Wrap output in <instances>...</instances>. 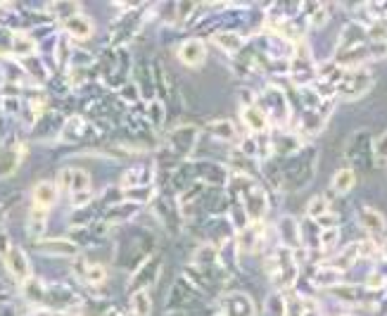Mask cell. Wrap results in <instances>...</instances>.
Wrapping results in <instances>:
<instances>
[{
	"instance_id": "obj_1",
	"label": "cell",
	"mask_w": 387,
	"mask_h": 316,
	"mask_svg": "<svg viewBox=\"0 0 387 316\" xmlns=\"http://www.w3.org/2000/svg\"><path fill=\"white\" fill-rule=\"evenodd\" d=\"M316 162H319V152L314 145H302L297 152L285 157V162L280 164V181L283 188H287L290 193H299L302 188H307L312 184Z\"/></svg>"
},
{
	"instance_id": "obj_2",
	"label": "cell",
	"mask_w": 387,
	"mask_h": 316,
	"mask_svg": "<svg viewBox=\"0 0 387 316\" xmlns=\"http://www.w3.org/2000/svg\"><path fill=\"white\" fill-rule=\"evenodd\" d=\"M266 271H269V278L271 283L276 285L278 293H287V290H295L299 280V264H297V257L290 248L285 245H278L273 248L269 255H266Z\"/></svg>"
},
{
	"instance_id": "obj_3",
	"label": "cell",
	"mask_w": 387,
	"mask_h": 316,
	"mask_svg": "<svg viewBox=\"0 0 387 316\" xmlns=\"http://www.w3.org/2000/svg\"><path fill=\"white\" fill-rule=\"evenodd\" d=\"M373 88V74L366 67H351L344 69L342 76L335 83V95L342 100H359Z\"/></svg>"
},
{
	"instance_id": "obj_4",
	"label": "cell",
	"mask_w": 387,
	"mask_h": 316,
	"mask_svg": "<svg viewBox=\"0 0 387 316\" xmlns=\"http://www.w3.org/2000/svg\"><path fill=\"white\" fill-rule=\"evenodd\" d=\"M344 159H347V167L351 172H366L376 164V157H373V140L369 136V131H354V136L347 140L344 145Z\"/></svg>"
},
{
	"instance_id": "obj_5",
	"label": "cell",
	"mask_w": 387,
	"mask_h": 316,
	"mask_svg": "<svg viewBox=\"0 0 387 316\" xmlns=\"http://www.w3.org/2000/svg\"><path fill=\"white\" fill-rule=\"evenodd\" d=\"M259 107L269 117V124H276L278 129H285V126L290 124V98H287L285 90H280L276 83L264 88Z\"/></svg>"
},
{
	"instance_id": "obj_6",
	"label": "cell",
	"mask_w": 387,
	"mask_h": 316,
	"mask_svg": "<svg viewBox=\"0 0 387 316\" xmlns=\"http://www.w3.org/2000/svg\"><path fill=\"white\" fill-rule=\"evenodd\" d=\"M198 136H200L198 126H193V124L179 126V129H174L171 136H169V150L166 152H171V157L179 162V159L188 157V154L193 152L195 143H198Z\"/></svg>"
},
{
	"instance_id": "obj_7",
	"label": "cell",
	"mask_w": 387,
	"mask_h": 316,
	"mask_svg": "<svg viewBox=\"0 0 387 316\" xmlns=\"http://www.w3.org/2000/svg\"><path fill=\"white\" fill-rule=\"evenodd\" d=\"M216 316H255V302H252L248 293H240V290L226 293L219 300Z\"/></svg>"
},
{
	"instance_id": "obj_8",
	"label": "cell",
	"mask_w": 387,
	"mask_h": 316,
	"mask_svg": "<svg viewBox=\"0 0 387 316\" xmlns=\"http://www.w3.org/2000/svg\"><path fill=\"white\" fill-rule=\"evenodd\" d=\"M264 238H266L264 221H250L248 226H243L235 233L238 250L240 252H259L264 248Z\"/></svg>"
},
{
	"instance_id": "obj_9",
	"label": "cell",
	"mask_w": 387,
	"mask_h": 316,
	"mask_svg": "<svg viewBox=\"0 0 387 316\" xmlns=\"http://www.w3.org/2000/svg\"><path fill=\"white\" fill-rule=\"evenodd\" d=\"M179 60L186 67H193V69L202 67V65H205V60H207V43L198 36L186 38L179 46Z\"/></svg>"
},
{
	"instance_id": "obj_10",
	"label": "cell",
	"mask_w": 387,
	"mask_h": 316,
	"mask_svg": "<svg viewBox=\"0 0 387 316\" xmlns=\"http://www.w3.org/2000/svg\"><path fill=\"white\" fill-rule=\"evenodd\" d=\"M195 179L200 181V184H209V186H228L230 181V174L226 167L216 164V162H195Z\"/></svg>"
},
{
	"instance_id": "obj_11",
	"label": "cell",
	"mask_w": 387,
	"mask_h": 316,
	"mask_svg": "<svg viewBox=\"0 0 387 316\" xmlns=\"http://www.w3.org/2000/svg\"><path fill=\"white\" fill-rule=\"evenodd\" d=\"M302 145H307L295 131L287 129H276L271 133V152H276L278 157H290L299 150Z\"/></svg>"
},
{
	"instance_id": "obj_12",
	"label": "cell",
	"mask_w": 387,
	"mask_h": 316,
	"mask_svg": "<svg viewBox=\"0 0 387 316\" xmlns=\"http://www.w3.org/2000/svg\"><path fill=\"white\" fill-rule=\"evenodd\" d=\"M26 152V145L17 143V138H10L8 143L0 145V177H8L19 167Z\"/></svg>"
},
{
	"instance_id": "obj_13",
	"label": "cell",
	"mask_w": 387,
	"mask_h": 316,
	"mask_svg": "<svg viewBox=\"0 0 387 316\" xmlns=\"http://www.w3.org/2000/svg\"><path fill=\"white\" fill-rule=\"evenodd\" d=\"M243 122L248 126V131L252 136H259V133H266L269 131V117L264 115V110L259 107V102L255 100H245L243 102Z\"/></svg>"
},
{
	"instance_id": "obj_14",
	"label": "cell",
	"mask_w": 387,
	"mask_h": 316,
	"mask_svg": "<svg viewBox=\"0 0 387 316\" xmlns=\"http://www.w3.org/2000/svg\"><path fill=\"white\" fill-rule=\"evenodd\" d=\"M359 223H361V228L369 233L371 241H376V238L385 236L387 231V221L385 216L378 212V209L373 207H361L359 209Z\"/></svg>"
},
{
	"instance_id": "obj_15",
	"label": "cell",
	"mask_w": 387,
	"mask_h": 316,
	"mask_svg": "<svg viewBox=\"0 0 387 316\" xmlns=\"http://www.w3.org/2000/svg\"><path fill=\"white\" fill-rule=\"evenodd\" d=\"M5 264H8V271L17 280H29V276H31L29 259H26L24 250H19L17 245H12V248L5 252Z\"/></svg>"
},
{
	"instance_id": "obj_16",
	"label": "cell",
	"mask_w": 387,
	"mask_h": 316,
	"mask_svg": "<svg viewBox=\"0 0 387 316\" xmlns=\"http://www.w3.org/2000/svg\"><path fill=\"white\" fill-rule=\"evenodd\" d=\"M278 238L280 245L290 248L292 252H297L302 248V238H299V223L292 219V216H283L278 221Z\"/></svg>"
},
{
	"instance_id": "obj_17",
	"label": "cell",
	"mask_w": 387,
	"mask_h": 316,
	"mask_svg": "<svg viewBox=\"0 0 387 316\" xmlns=\"http://www.w3.org/2000/svg\"><path fill=\"white\" fill-rule=\"evenodd\" d=\"M312 283H314V288H326V290H330V288L344 283V273L333 269V266H328L326 262L316 264V269L312 273Z\"/></svg>"
},
{
	"instance_id": "obj_18",
	"label": "cell",
	"mask_w": 387,
	"mask_h": 316,
	"mask_svg": "<svg viewBox=\"0 0 387 316\" xmlns=\"http://www.w3.org/2000/svg\"><path fill=\"white\" fill-rule=\"evenodd\" d=\"M209 136L221 140V143H233L238 140V126L233 119H214V122L207 124Z\"/></svg>"
},
{
	"instance_id": "obj_19",
	"label": "cell",
	"mask_w": 387,
	"mask_h": 316,
	"mask_svg": "<svg viewBox=\"0 0 387 316\" xmlns=\"http://www.w3.org/2000/svg\"><path fill=\"white\" fill-rule=\"evenodd\" d=\"M354 186H356V174L351 172L349 167L337 169L333 174V179H330V191H333L335 195H347Z\"/></svg>"
},
{
	"instance_id": "obj_20",
	"label": "cell",
	"mask_w": 387,
	"mask_h": 316,
	"mask_svg": "<svg viewBox=\"0 0 387 316\" xmlns=\"http://www.w3.org/2000/svg\"><path fill=\"white\" fill-rule=\"evenodd\" d=\"M159 264L161 262H159L157 257L147 259V262L138 269L136 278H133V288H136V290H145L147 283H152V280L159 276Z\"/></svg>"
},
{
	"instance_id": "obj_21",
	"label": "cell",
	"mask_w": 387,
	"mask_h": 316,
	"mask_svg": "<svg viewBox=\"0 0 387 316\" xmlns=\"http://www.w3.org/2000/svg\"><path fill=\"white\" fill-rule=\"evenodd\" d=\"M214 43L221 48L223 53L228 55H238L245 48V38L238 31H219L214 36Z\"/></svg>"
},
{
	"instance_id": "obj_22",
	"label": "cell",
	"mask_w": 387,
	"mask_h": 316,
	"mask_svg": "<svg viewBox=\"0 0 387 316\" xmlns=\"http://www.w3.org/2000/svg\"><path fill=\"white\" fill-rule=\"evenodd\" d=\"M62 26H65L67 33H72L74 38H81V41L88 38L90 33H93V24H90V19L83 17V15H74V17L65 19Z\"/></svg>"
},
{
	"instance_id": "obj_23",
	"label": "cell",
	"mask_w": 387,
	"mask_h": 316,
	"mask_svg": "<svg viewBox=\"0 0 387 316\" xmlns=\"http://www.w3.org/2000/svg\"><path fill=\"white\" fill-rule=\"evenodd\" d=\"M330 212H333V209H330V200L323 193L314 195V198L307 202V219H312L316 223H319L323 216H328Z\"/></svg>"
},
{
	"instance_id": "obj_24",
	"label": "cell",
	"mask_w": 387,
	"mask_h": 316,
	"mask_svg": "<svg viewBox=\"0 0 387 316\" xmlns=\"http://www.w3.org/2000/svg\"><path fill=\"white\" fill-rule=\"evenodd\" d=\"M33 200H36V207H53L55 200H58V188H55L53 184H36V188H33Z\"/></svg>"
},
{
	"instance_id": "obj_25",
	"label": "cell",
	"mask_w": 387,
	"mask_h": 316,
	"mask_svg": "<svg viewBox=\"0 0 387 316\" xmlns=\"http://www.w3.org/2000/svg\"><path fill=\"white\" fill-rule=\"evenodd\" d=\"M340 243V226H330V228H321V238H319V250L321 252H333Z\"/></svg>"
},
{
	"instance_id": "obj_26",
	"label": "cell",
	"mask_w": 387,
	"mask_h": 316,
	"mask_svg": "<svg viewBox=\"0 0 387 316\" xmlns=\"http://www.w3.org/2000/svg\"><path fill=\"white\" fill-rule=\"evenodd\" d=\"M131 312L136 316H150L152 307H150V295L145 290H136L131 295Z\"/></svg>"
},
{
	"instance_id": "obj_27",
	"label": "cell",
	"mask_w": 387,
	"mask_h": 316,
	"mask_svg": "<svg viewBox=\"0 0 387 316\" xmlns=\"http://www.w3.org/2000/svg\"><path fill=\"white\" fill-rule=\"evenodd\" d=\"M46 219H48V209L43 207H33L29 212V233L38 236L41 231L46 228Z\"/></svg>"
},
{
	"instance_id": "obj_28",
	"label": "cell",
	"mask_w": 387,
	"mask_h": 316,
	"mask_svg": "<svg viewBox=\"0 0 387 316\" xmlns=\"http://www.w3.org/2000/svg\"><path fill=\"white\" fill-rule=\"evenodd\" d=\"M83 280H86L88 285H100L105 280V266L102 264H86V269H83Z\"/></svg>"
},
{
	"instance_id": "obj_29",
	"label": "cell",
	"mask_w": 387,
	"mask_h": 316,
	"mask_svg": "<svg viewBox=\"0 0 387 316\" xmlns=\"http://www.w3.org/2000/svg\"><path fill=\"white\" fill-rule=\"evenodd\" d=\"M143 172H147V169H129L122 177V188H131V186H136V184H147V181L152 179V174H143Z\"/></svg>"
},
{
	"instance_id": "obj_30",
	"label": "cell",
	"mask_w": 387,
	"mask_h": 316,
	"mask_svg": "<svg viewBox=\"0 0 387 316\" xmlns=\"http://www.w3.org/2000/svg\"><path fill=\"white\" fill-rule=\"evenodd\" d=\"M83 136V119L81 117H69L65 124V138L67 140H79Z\"/></svg>"
},
{
	"instance_id": "obj_31",
	"label": "cell",
	"mask_w": 387,
	"mask_h": 316,
	"mask_svg": "<svg viewBox=\"0 0 387 316\" xmlns=\"http://www.w3.org/2000/svg\"><path fill=\"white\" fill-rule=\"evenodd\" d=\"M373 157H376V164L387 162V131L378 140H373Z\"/></svg>"
},
{
	"instance_id": "obj_32",
	"label": "cell",
	"mask_w": 387,
	"mask_h": 316,
	"mask_svg": "<svg viewBox=\"0 0 387 316\" xmlns=\"http://www.w3.org/2000/svg\"><path fill=\"white\" fill-rule=\"evenodd\" d=\"M266 312H269V316H283V293H276L273 297H269V302H266Z\"/></svg>"
},
{
	"instance_id": "obj_33",
	"label": "cell",
	"mask_w": 387,
	"mask_h": 316,
	"mask_svg": "<svg viewBox=\"0 0 387 316\" xmlns=\"http://www.w3.org/2000/svg\"><path fill=\"white\" fill-rule=\"evenodd\" d=\"M31 51H33V41H29L26 36H17V38H15V53L29 55Z\"/></svg>"
},
{
	"instance_id": "obj_34",
	"label": "cell",
	"mask_w": 387,
	"mask_h": 316,
	"mask_svg": "<svg viewBox=\"0 0 387 316\" xmlns=\"http://www.w3.org/2000/svg\"><path fill=\"white\" fill-rule=\"evenodd\" d=\"M150 122L154 126H161V122H164V110H161V105L150 102Z\"/></svg>"
}]
</instances>
